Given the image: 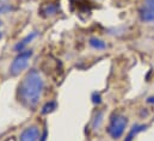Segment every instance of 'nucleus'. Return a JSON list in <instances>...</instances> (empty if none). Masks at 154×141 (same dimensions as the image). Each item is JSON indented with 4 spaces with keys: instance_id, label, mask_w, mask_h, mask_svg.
<instances>
[{
    "instance_id": "1",
    "label": "nucleus",
    "mask_w": 154,
    "mask_h": 141,
    "mask_svg": "<svg viewBox=\"0 0 154 141\" xmlns=\"http://www.w3.org/2000/svg\"><path fill=\"white\" fill-rule=\"evenodd\" d=\"M43 79L36 70H31L26 73L24 79L19 85V101L26 108H35L38 104L42 91H43Z\"/></svg>"
},
{
    "instance_id": "2",
    "label": "nucleus",
    "mask_w": 154,
    "mask_h": 141,
    "mask_svg": "<svg viewBox=\"0 0 154 141\" xmlns=\"http://www.w3.org/2000/svg\"><path fill=\"white\" fill-rule=\"evenodd\" d=\"M128 124V118L124 115H115L112 116L110 124L108 127V133L112 139H119Z\"/></svg>"
},
{
    "instance_id": "3",
    "label": "nucleus",
    "mask_w": 154,
    "mask_h": 141,
    "mask_svg": "<svg viewBox=\"0 0 154 141\" xmlns=\"http://www.w3.org/2000/svg\"><path fill=\"white\" fill-rule=\"evenodd\" d=\"M31 56H32L31 50H25V52H22L20 54H18L17 58L13 60V62L10 66V74L13 77L20 74V72H23L26 68Z\"/></svg>"
},
{
    "instance_id": "4",
    "label": "nucleus",
    "mask_w": 154,
    "mask_h": 141,
    "mask_svg": "<svg viewBox=\"0 0 154 141\" xmlns=\"http://www.w3.org/2000/svg\"><path fill=\"white\" fill-rule=\"evenodd\" d=\"M140 17L143 22H154V0H145L140 8Z\"/></svg>"
},
{
    "instance_id": "5",
    "label": "nucleus",
    "mask_w": 154,
    "mask_h": 141,
    "mask_svg": "<svg viewBox=\"0 0 154 141\" xmlns=\"http://www.w3.org/2000/svg\"><path fill=\"white\" fill-rule=\"evenodd\" d=\"M39 129L36 126L25 128L20 134V141H37L39 139Z\"/></svg>"
},
{
    "instance_id": "6",
    "label": "nucleus",
    "mask_w": 154,
    "mask_h": 141,
    "mask_svg": "<svg viewBox=\"0 0 154 141\" xmlns=\"http://www.w3.org/2000/svg\"><path fill=\"white\" fill-rule=\"evenodd\" d=\"M37 36V31H34V33H31V34H29V35L26 36V37H24L22 41H19L17 44H16V47H14V49L17 50V52H22L35 37Z\"/></svg>"
},
{
    "instance_id": "7",
    "label": "nucleus",
    "mask_w": 154,
    "mask_h": 141,
    "mask_svg": "<svg viewBox=\"0 0 154 141\" xmlns=\"http://www.w3.org/2000/svg\"><path fill=\"white\" fill-rule=\"evenodd\" d=\"M57 12V6L54 4H44L41 7V14L43 17H49V16H54Z\"/></svg>"
},
{
    "instance_id": "8",
    "label": "nucleus",
    "mask_w": 154,
    "mask_h": 141,
    "mask_svg": "<svg viewBox=\"0 0 154 141\" xmlns=\"http://www.w3.org/2000/svg\"><path fill=\"white\" fill-rule=\"evenodd\" d=\"M90 45H91L92 48L97 49V50H103V49L106 48L105 42L102 41V39H99V38H91V39H90Z\"/></svg>"
},
{
    "instance_id": "9",
    "label": "nucleus",
    "mask_w": 154,
    "mask_h": 141,
    "mask_svg": "<svg viewBox=\"0 0 154 141\" xmlns=\"http://www.w3.org/2000/svg\"><path fill=\"white\" fill-rule=\"evenodd\" d=\"M145 129H146V126H134V127L131 128L130 133L128 134L125 141H131L135 138V135H137L140 132H142V130H145Z\"/></svg>"
},
{
    "instance_id": "10",
    "label": "nucleus",
    "mask_w": 154,
    "mask_h": 141,
    "mask_svg": "<svg viewBox=\"0 0 154 141\" xmlns=\"http://www.w3.org/2000/svg\"><path fill=\"white\" fill-rule=\"evenodd\" d=\"M103 117H104V114H103L102 111H99V112L96 114V116H94V118H93V122H92V126H93L94 129H98V128L100 127V124H102V122H103Z\"/></svg>"
},
{
    "instance_id": "11",
    "label": "nucleus",
    "mask_w": 154,
    "mask_h": 141,
    "mask_svg": "<svg viewBox=\"0 0 154 141\" xmlns=\"http://www.w3.org/2000/svg\"><path fill=\"white\" fill-rule=\"evenodd\" d=\"M11 10H12V7H11L10 4H7V2L0 0V14H5V13L10 12Z\"/></svg>"
},
{
    "instance_id": "12",
    "label": "nucleus",
    "mask_w": 154,
    "mask_h": 141,
    "mask_svg": "<svg viewBox=\"0 0 154 141\" xmlns=\"http://www.w3.org/2000/svg\"><path fill=\"white\" fill-rule=\"evenodd\" d=\"M54 109H56V103L55 102H49V103H47L45 105L43 106L42 112L43 114H49V112L54 111Z\"/></svg>"
},
{
    "instance_id": "13",
    "label": "nucleus",
    "mask_w": 154,
    "mask_h": 141,
    "mask_svg": "<svg viewBox=\"0 0 154 141\" xmlns=\"http://www.w3.org/2000/svg\"><path fill=\"white\" fill-rule=\"evenodd\" d=\"M92 101H93V103H97V104H99L102 101H100V96H99V93H93L92 95Z\"/></svg>"
},
{
    "instance_id": "14",
    "label": "nucleus",
    "mask_w": 154,
    "mask_h": 141,
    "mask_svg": "<svg viewBox=\"0 0 154 141\" xmlns=\"http://www.w3.org/2000/svg\"><path fill=\"white\" fill-rule=\"evenodd\" d=\"M39 141H47V129L43 130V134L39 136Z\"/></svg>"
},
{
    "instance_id": "15",
    "label": "nucleus",
    "mask_w": 154,
    "mask_h": 141,
    "mask_svg": "<svg viewBox=\"0 0 154 141\" xmlns=\"http://www.w3.org/2000/svg\"><path fill=\"white\" fill-rule=\"evenodd\" d=\"M1 37H2V34H1V33H0V39H1Z\"/></svg>"
},
{
    "instance_id": "16",
    "label": "nucleus",
    "mask_w": 154,
    "mask_h": 141,
    "mask_svg": "<svg viewBox=\"0 0 154 141\" xmlns=\"http://www.w3.org/2000/svg\"><path fill=\"white\" fill-rule=\"evenodd\" d=\"M0 25H1V23H0Z\"/></svg>"
}]
</instances>
